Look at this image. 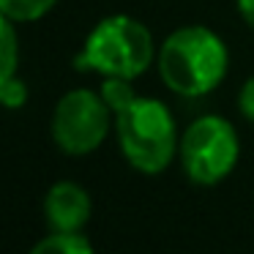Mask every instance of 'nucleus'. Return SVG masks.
Listing matches in <instances>:
<instances>
[{"mask_svg": "<svg viewBox=\"0 0 254 254\" xmlns=\"http://www.w3.org/2000/svg\"><path fill=\"white\" fill-rule=\"evenodd\" d=\"M238 110L249 123H254V77H249L243 82L241 93H238Z\"/></svg>", "mask_w": 254, "mask_h": 254, "instance_id": "11", "label": "nucleus"}, {"mask_svg": "<svg viewBox=\"0 0 254 254\" xmlns=\"http://www.w3.org/2000/svg\"><path fill=\"white\" fill-rule=\"evenodd\" d=\"M58 0H0V14L14 22H36L55 8Z\"/></svg>", "mask_w": 254, "mask_h": 254, "instance_id": "9", "label": "nucleus"}, {"mask_svg": "<svg viewBox=\"0 0 254 254\" xmlns=\"http://www.w3.org/2000/svg\"><path fill=\"white\" fill-rule=\"evenodd\" d=\"M161 82L178 96L197 99L216 90L227 77L230 52L219 33L205 25H183L164 39L156 55Z\"/></svg>", "mask_w": 254, "mask_h": 254, "instance_id": "2", "label": "nucleus"}, {"mask_svg": "<svg viewBox=\"0 0 254 254\" xmlns=\"http://www.w3.org/2000/svg\"><path fill=\"white\" fill-rule=\"evenodd\" d=\"M93 216V199L77 181H58L44 194V219L52 232H82Z\"/></svg>", "mask_w": 254, "mask_h": 254, "instance_id": "6", "label": "nucleus"}, {"mask_svg": "<svg viewBox=\"0 0 254 254\" xmlns=\"http://www.w3.org/2000/svg\"><path fill=\"white\" fill-rule=\"evenodd\" d=\"M178 159L186 178L197 186H216L232 175L241 159V139L227 118L202 115L181 134Z\"/></svg>", "mask_w": 254, "mask_h": 254, "instance_id": "4", "label": "nucleus"}, {"mask_svg": "<svg viewBox=\"0 0 254 254\" xmlns=\"http://www.w3.org/2000/svg\"><path fill=\"white\" fill-rule=\"evenodd\" d=\"M153 55H159V50L148 25L128 14H112L88 33L74 66L79 71H96L104 79L134 82L150 68Z\"/></svg>", "mask_w": 254, "mask_h": 254, "instance_id": "3", "label": "nucleus"}, {"mask_svg": "<svg viewBox=\"0 0 254 254\" xmlns=\"http://www.w3.org/2000/svg\"><path fill=\"white\" fill-rule=\"evenodd\" d=\"M19 63V39L17 22L8 17H0V79H8L17 74Z\"/></svg>", "mask_w": 254, "mask_h": 254, "instance_id": "8", "label": "nucleus"}, {"mask_svg": "<svg viewBox=\"0 0 254 254\" xmlns=\"http://www.w3.org/2000/svg\"><path fill=\"white\" fill-rule=\"evenodd\" d=\"M115 123V112L101 93L74 88L63 93L52 112V139L68 156H88L101 148Z\"/></svg>", "mask_w": 254, "mask_h": 254, "instance_id": "5", "label": "nucleus"}, {"mask_svg": "<svg viewBox=\"0 0 254 254\" xmlns=\"http://www.w3.org/2000/svg\"><path fill=\"white\" fill-rule=\"evenodd\" d=\"M28 254H96L82 232H52L33 243Z\"/></svg>", "mask_w": 254, "mask_h": 254, "instance_id": "7", "label": "nucleus"}, {"mask_svg": "<svg viewBox=\"0 0 254 254\" xmlns=\"http://www.w3.org/2000/svg\"><path fill=\"white\" fill-rule=\"evenodd\" d=\"M101 96L115 112V131L123 159L145 175L164 172L181 148L170 107L150 96H137L128 79H104Z\"/></svg>", "mask_w": 254, "mask_h": 254, "instance_id": "1", "label": "nucleus"}, {"mask_svg": "<svg viewBox=\"0 0 254 254\" xmlns=\"http://www.w3.org/2000/svg\"><path fill=\"white\" fill-rule=\"evenodd\" d=\"M0 101L8 107V110H19V107L28 104V85L22 82V77H8L0 79Z\"/></svg>", "mask_w": 254, "mask_h": 254, "instance_id": "10", "label": "nucleus"}, {"mask_svg": "<svg viewBox=\"0 0 254 254\" xmlns=\"http://www.w3.org/2000/svg\"><path fill=\"white\" fill-rule=\"evenodd\" d=\"M238 3V14L243 17V22L254 30V0H235Z\"/></svg>", "mask_w": 254, "mask_h": 254, "instance_id": "12", "label": "nucleus"}]
</instances>
